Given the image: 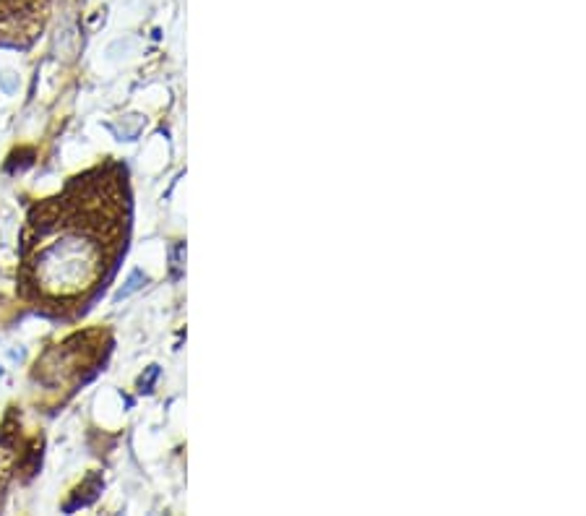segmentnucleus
<instances>
[{"label":"nucleus","mask_w":586,"mask_h":516,"mask_svg":"<svg viewBox=\"0 0 586 516\" xmlns=\"http://www.w3.org/2000/svg\"><path fill=\"white\" fill-rule=\"evenodd\" d=\"M128 191L120 167H97L32 209L19 285L24 300L68 316L84 308L126 248Z\"/></svg>","instance_id":"nucleus-1"}]
</instances>
